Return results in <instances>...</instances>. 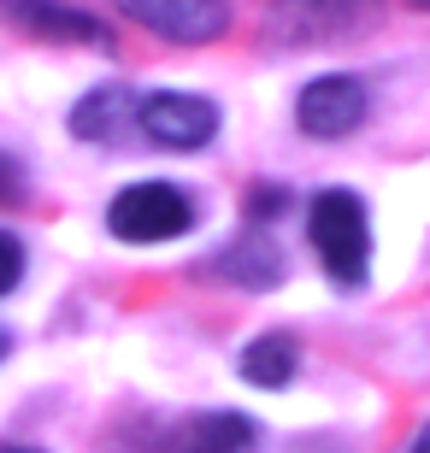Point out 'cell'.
Instances as JSON below:
<instances>
[{"instance_id":"6","label":"cell","mask_w":430,"mask_h":453,"mask_svg":"<svg viewBox=\"0 0 430 453\" xmlns=\"http://www.w3.org/2000/svg\"><path fill=\"white\" fill-rule=\"evenodd\" d=\"M0 18H6L12 30L42 35V42H77V48H106V30H100V18L71 12V6H59V0H0Z\"/></svg>"},{"instance_id":"11","label":"cell","mask_w":430,"mask_h":453,"mask_svg":"<svg viewBox=\"0 0 430 453\" xmlns=\"http://www.w3.org/2000/svg\"><path fill=\"white\" fill-rule=\"evenodd\" d=\"M18 277H24V248H18L12 235H0V295H6Z\"/></svg>"},{"instance_id":"15","label":"cell","mask_w":430,"mask_h":453,"mask_svg":"<svg viewBox=\"0 0 430 453\" xmlns=\"http://www.w3.org/2000/svg\"><path fill=\"white\" fill-rule=\"evenodd\" d=\"M0 453H35V448H0Z\"/></svg>"},{"instance_id":"4","label":"cell","mask_w":430,"mask_h":453,"mask_svg":"<svg viewBox=\"0 0 430 453\" xmlns=\"http://www.w3.org/2000/svg\"><path fill=\"white\" fill-rule=\"evenodd\" d=\"M136 124L148 142L171 153H189V148H207L218 130V106L200 101V95H148V101L136 106Z\"/></svg>"},{"instance_id":"14","label":"cell","mask_w":430,"mask_h":453,"mask_svg":"<svg viewBox=\"0 0 430 453\" xmlns=\"http://www.w3.org/2000/svg\"><path fill=\"white\" fill-rule=\"evenodd\" d=\"M6 348H12V342H6V330H0V359H6Z\"/></svg>"},{"instance_id":"5","label":"cell","mask_w":430,"mask_h":453,"mask_svg":"<svg viewBox=\"0 0 430 453\" xmlns=\"http://www.w3.org/2000/svg\"><path fill=\"white\" fill-rule=\"evenodd\" d=\"M113 6L171 42H213L231 24V0H113Z\"/></svg>"},{"instance_id":"12","label":"cell","mask_w":430,"mask_h":453,"mask_svg":"<svg viewBox=\"0 0 430 453\" xmlns=\"http://www.w3.org/2000/svg\"><path fill=\"white\" fill-rule=\"evenodd\" d=\"M301 6H313V12L336 18V12H354V6H360V0H301Z\"/></svg>"},{"instance_id":"2","label":"cell","mask_w":430,"mask_h":453,"mask_svg":"<svg viewBox=\"0 0 430 453\" xmlns=\"http://www.w3.org/2000/svg\"><path fill=\"white\" fill-rule=\"evenodd\" d=\"M189 224H195V206L171 183H130L106 206V230H113L118 242H171V235H183Z\"/></svg>"},{"instance_id":"16","label":"cell","mask_w":430,"mask_h":453,"mask_svg":"<svg viewBox=\"0 0 430 453\" xmlns=\"http://www.w3.org/2000/svg\"><path fill=\"white\" fill-rule=\"evenodd\" d=\"M418 6H430V0H418Z\"/></svg>"},{"instance_id":"8","label":"cell","mask_w":430,"mask_h":453,"mask_svg":"<svg viewBox=\"0 0 430 453\" xmlns=\"http://www.w3.org/2000/svg\"><path fill=\"white\" fill-rule=\"evenodd\" d=\"M295 359H301L295 336L271 330V336H260V342H248V348H242V365H236V371H242L254 388H283L289 377H295Z\"/></svg>"},{"instance_id":"3","label":"cell","mask_w":430,"mask_h":453,"mask_svg":"<svg viewBox=\"0 0 430 453\" xmlns=\"http://www.w3.org/2000/svg\"><path fill=\"white\" fill-rule=\"evenodd\" d=\"M371 112V95H365L360 77H313L295 101V124L313 142H336V135H354Z\"/></svg>"},{"instance_id":"1","label":"cell","mask_w":430,"mask_h":453,"mask_svg":"<svg viewBox=\"0 0 430 453\" xmlns=\"http://www.w3.org/2000/svg\"><path fill=\"white\" fill-rule=\"evenodd\" d=\"M307 235H313V253L324 259L336 283H365V265H371V224H365V201L354 188H324L307 212Z\"/></svg>"},{"instance_id":"10","label":"cell","mask_w":430,"mask_h":453,"mask_svg":"<svg viewBox=\"0 0 430 453\" xmlns=\"http://www.w3.org/2000/svg\"><path fill=\"white\" fill-rule=\"evenodd\" d=\"M218 265L231 271L236 283H248V288H265V283H278V277H283V271H278V265H283V253L271 248L265 235H254V242H242L236 253H224Z\"/></svg>"},{"instance_id":"9","label":"cell","mask_w":430,"mask_h":453,"mask_svg":"<svg viewBox=\"0 0 430 453\" xmlns=\"http://www.w3.org/2000/svg\"><path fill=\"white\" fill-rule=\"evenodd\" d=\"M124 112H130V88H95V95H83L77 101V112H71V130L83 135V142H113L118 124H124Z\"/></svg>"},{"instance_id":"7","label":"cell","mask_w":430,"mask_h":453,"mask_svg":"<svg viewBox=\"0 0 430 453\" xmlns=\"http://www.w3.org/2000/svg\"><path fill=\"white\" fill-rule=\"evenodd\" d=\"M177 453H254V424L242 412H200L183 424Z\"/></svg>"},{"instance_id":"13","label":"cell","mask_w":430,"mask_h":453,"mask_svg":"<svg viewBox=\"0 0 430 453\" xmlns=\"http://www.w3.org/2000/svg\"><path fill=\"white\" fill-rule=\"evenodd\" d=\"M413 453H430V424L418 430V441H413Z\"/></svg>"}]
</instances>
